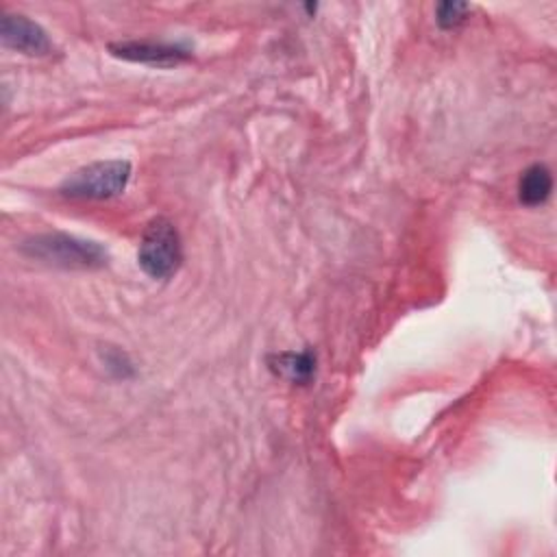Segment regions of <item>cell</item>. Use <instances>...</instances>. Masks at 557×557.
Returning <instances> with one entry per match:
<instances>
[{"mask_svg": "<svg viewBox=\"0 0 557 557\" xmlns=\"http://www.w3.org/2000/svg\"><path fill=\"white\" fill-rule=\"evenodd\" d=\"M22 252L59 268H100L107 263V250L89 239L65 233L35 235L22 244Z\"/></svg>", "mask_w": 557, "mask_h": 557, "instance_id": "6da1fadb", "label": "cell"}, {"mask_svg": "<svg viewBox=\"0 0 557 557\" xmlns=\"http://www.w3.org/2000/svg\"><path fill=\"white\" fill-rule=\"evenodd\" d=\"M137 261L141 270L152 278H168L172 276L181 261H183V248L176 226L168 218H152L139 242Z\"/></svg>", "mask_w": 557, "mask_h": 557, "instance_id": "7a4b0ae2", "label": "cell"}, {"mask_svg": "<svg viewBox=\"0 0 557 557\" xmlns=\"http://www.w3.org/2000/svg\"><path fill=\"white\" fill-rule=\"evenodd\" d=\"M131 178V163L124 159L94 161L76 172H72L63 185L61 194L78 200H104L124 191Z\"/></svg>", "mask_w": 557, "mask_h": 557, "instance_id": "3957f363", "label": "cell"}, {"mask_svg": "<svg viewBox=\"0 0 557 557\" xmlns=\"http://www.w3.org/2000/svg\"><path fill=\"white\" fill-rule=\"evenodd\" d=\"M0 37L4 46L26 54H48L52 50L46 30L24 15L7 13L0 22Z\"/></svg>", "mask_w": 557, "mask_h": 557, "instance_id": "277c9868", "label": "cell"}, {"mask_svg": "<svg viewBox=\"0 0 557 557\" xmlns=\"http://www.w3.org/2000/svg\"><path fill=\"white\" fill-rule=\"evenodd\" d=\"M111 54L148 65H176L189 59V50L178 44H163V41H117L109 46Z\"/></svg>", "mask_w": 557, "mask_h": 557, "instance_id": "5b68a950", "label": "cell"}, {"mask_svg": "<svg viewBox=\"0 0 557 557\" xmlns=\"http://www.w3.org/2000/svg\"><path fill=\"white\" fill-rule=\"evenodd\" d=\"M553 191V176L550 170L542 163L529 165L518 181V198L527 207H537L546 202V198Z\"/></svg>", "mask_w": 557, "mask_h": 557, "instance_id": "8992f818", "label": "cell"}, {"mask_svg": "<svg viewBox=\"0 0 557 557\" xmlns=\"http://www.w3.org/2000/svg\"><path fill=\"white\" fill-rule=\"evenodd\" d=\"M268 363L274 374H278L292 383H307L315 370V357L311 350L272 355Z\"/></svg>", "mask_w": 557, "mask_h": 557, "instance_id": "52a82bcc", "label": "cell"}, {"mask_svg": "<svg viewBox=\"0 0 557 557\" xmlns=\"http://www.w3.org/2000/svg\"><path fill=\"white\" fill-rule=\"evenodd\" d=\"M437 24L442 28H453L457 24H461L470 11V4L466 2H442L437 4Z\"/></svg>", "mask_w": 557, "mask_h": 557, "instance_id": "ba28073f", "label": "cell"}]
</instances>
